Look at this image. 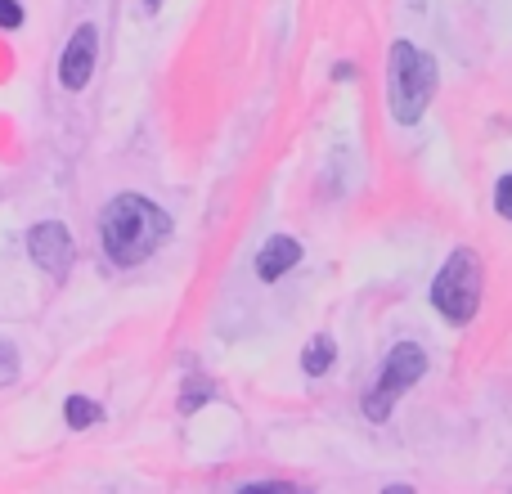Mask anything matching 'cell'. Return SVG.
Returning <instances> with one entry per match:
<instances>
[{
  "mask_svg": "<svg viewBox=\"0 0 512 494\" xmlns=\"http://www.w3.org/2000/svg\"><path fill=\"white\" fill-rule=\"evenodd\" d=\"M333 364H337V342L328 333H315L306 342V351H301V373L306 378H324Z\"/></svg>",
  "mask_w": 512,
  "mask_h": 494,
  "instance_id": "8",
  "label": "cell"
},
{
  "mask_svg": "<svg viewBox=\"0 0 512 494\" xmlns=\"http://www.w3.org/2000/svg\"><path fill=\"white\" fill-rule=\"evenodd\" d=\"M481 292H486L481 252L477 247H454L432 279V310L445 319V324L468 328L481 310Z\"/></svg>",
  "mask_w": 512,
  "mask_h": 494,
  "instance_id": "3",
  "label": "cell"
},
{
  "mask_svg": "<svg viewBox=\"0 0 512 494\" xmlns=\"http://www.w3.org/2000/svg\"><path fill=\"white\" fill-rule=\"evenodd\" d=\"M441 86V68L436 59L414 41H391L387 50V108L396 126H418L427 104L436 99Z\"/></svg>",
  "mask_w": 512,
  "mask_h": 494,
  "instance_id": "2",
  "label": "cell"
},
{
  "mask_svg": "<svg viewBox=\"0 0 512 494\" xmlns=\"http://www.w3.org/2000/svg\"><path fill=\"white\" fill-rule=\"evenodd\" d=\"M95 59H99V27L81 23L77 32L68 36L59 54V86L63 90H86L90 77H95Z\"/></svg>",
  "mask_w": 512,
  "mask_h": 494,
  "instance_id": "6",
  "label": "cell"
},
{
  "mask_svg": "<svg viewBox=\"0 0 512 494\" xmlns=\"http://www.w3.org/2000/svg\"><path fill=\"white\" fill-rule=\"evenodd\" d=\"M207 400H216V387H212V382H207V378H189L185 391H180V414H198Z\"/></svg>",
  "mask_w": 512,
  "mask_h": 494,
  "instance_id": "10",
  "label": "cell"
},
{
  "mask_svg": "<svg viewBox=\"0 0 512 494\" xmlns=\"http://www.w3.org/2000/svg\"><path fill=\"white\" fill-rule=\"evenodd\" d=\"M23 27V5L18 0H0V32H18Z\"/></svg>",
  "mask_w": 512,
  "mask_h": 494,
  "instance_id": "13",
  "label": "cell"
},
{
  "mask_svg": "<svg viewBox=\"0 0 512 494\" xmlns=\"http://www.w3.org/2000/svg\"><path fill=\"white\" fill-rule=\"evenodd\" d=\"M99 418H104V409H99L95 400H86V396H68V400H63V423H68L72 432H86V427H95Z\"/></svg>",
  "mask_w": 512,
  "mask_h": 494,
  "instance_id": "9",
  "label": "cell"
},
{
  "mask_svg": "<svg viewBox=\"0 0 512 494\" xmlns=\"http://www.w3.org/2000/svg\"><path fill=\"white\" fill-rule=\"evenodd\" d=\"M495 212L512 225V171L508 176H499V185H495Z\"/></svg>",
  "mask_w": 512,
  "mask_h": 494,
  "instance_id": "12",
  "label": "cell"
},
{
  "mask_svg": "<svg viewBox=\"0 0 512 494\" xmlns=\"http://www.w3.org/2000/svg\"><path fill=\"white\" fill-rule=\"evenodd\" d=\"M144 5H149V9H158V5H162V0H144Z\"/></svg>",
  "mask_w": 512,
  "mask_h": 494,
  "instance_id": "16",
  "label": "cell"
},
{
  "mask_svg": "<svg viewBox=\"0 0 512 494\" xmlns=\"http://www.w3.org/2000/svg\"><path fill=\"white\" fill-rule=\"evenodd\" d=\"M27 256H32L50 279H63V274L72 270V256H77V247H72V230L63 221L32 225V234H27Z\"/></svg>",
  "mask_w": 512,
  "mask_h": 494,
  "instance_id": "5",
  "label": "cell"
},
{
  "mask_svg": "<svg viewBox=\"0 0 512 494\" xmlns=\"http://www.w3.org/2000/svg\"><path fill=\"white\" fill-rule=\"evenodd\" d=\"M301 256H306V247L292 239V234H274V239H265V247L256 252V279L261 283L283 279L292 265H301Z\"/></svg>",
  "mask_w": 512,
  "mask_h": 494,
  "instance_id": "7",
  "label": "cell"
},
{
  "mask_svg": "<svg viewBox=\"0 0 512 494\" xmlns=\"http://www.w3.org/2000/svg\"><path fill=\"white\" fill-rule=\"evenodd\" d=\"M288 490H297L292 481H248L243 486V494H288Z\"/></svg>",
  "mask_w": 512,
  "mask_h": 494,
  "instance_id": "14",
  "label": "cell"
},
{
  "mask_svg": "<svg viewBox=\"0 0 512 494\" xmlns=\"http://www.w3.org/2000/svg\"><path fill=\"white\" fill-rule=\"evenodd\" d=\"M14 378H18V351L0 337V387H9Z\"/></svg>",
  "mask_w": 512,
  "mask_h": 494,
  "instance_id": "11",
  "label": "cell"
},
{
  "mask_svg": "<svg viewBox=\"0 0 512 494\" xmlns=\"http://www.w3.org/2000/svg\"><path fill=\"white\" fill-rule=\"evenodd\" d=\"M351 77H355L351 63H337V68H333V81H351Z\"/></svg>",
  "mask_w": 512,
  "mask_h": 494,
  "instance_id": "15",
  "label": "cell"
},
{
  "mask_svg": "<svg viewBox=\"0 0 512 494\" xmlns=\"http://www.w3.org/2000/svg\"><path fill=\"white\" fill-rule=\"evenodd\" d=\"M171 239V212L144 194H117L99 212V247L113 265L135 270Z\"/></svg>",
  "mask_w": 512,
  "mask_h": 494,
  "instance_id": "1",
  "label": "cell"
},
{
  "mask_svg": "<svg viewBox=\"0 0 512 494\" xmlns=\"http://www.w3.org/2000/svg\"><path fill=\"white\" fill-rule=\"evenodd\" d=\"M423 378H427V351L418 342H396L387 351V360H382L378 382H373V387L364 391V400H360L364 418H369V423H387V418L396 414V405Z\"/></svg>",
  "mask_w": 512,
  "mask_h": 494,
  "instance_id": "4",
  "label": "cell"
}]
</instances>
